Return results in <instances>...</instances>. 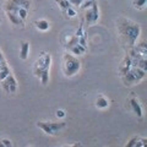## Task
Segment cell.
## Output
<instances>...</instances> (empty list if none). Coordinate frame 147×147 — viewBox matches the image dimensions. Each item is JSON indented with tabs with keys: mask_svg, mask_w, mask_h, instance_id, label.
Here are the masks:
<instances>
[{
	"mask_svg": "<svg viewBox=\"0 0 147 147\" xmlns=\"http://www.w3.org/2000/svg\"><path fill=\"white\" fill-rule=\"evenodd\" d=\"M6 15H7V18L10 20L13 25H16V26H22L24 27L25 26V21L22 20V18L17 15L16 12H10V11H6Z\"/></svg>",
	"mask_w": 147,
	"mask_h": 147,
	"instance_id": "obj_5",
	"label": "cell"
},
{
	"mask_svg": "<svg viewBox=\"0 0 147 147\" xmlns=\"http://www.w3.org/2000/svg\"><path fill=\"white\" fill-rule=\"evenodd\" d=\"M64 13H66L67 17H75V16H76V11L72 9V6H70L69 9H66L65 12H64Z\"/></svg>",
	"mask_w": 147,
	"mask_h": 147,
	"instance_id": "obj_22",
	"label": "cell"
},
{
	"mask_svg": "<svg viewBox=\"0 0 147 147\" xmlns=\"http://www.w3.org/2000/svg\"><path fill=\"white\" fill-rule=\"evenodd\" d=\"M77 43H79V37H76L75 34H74V36H71V37H69V38H67V42L64 44V45H65L66 49H69L70 47H72V45H75V44H77Z\"/></svg>",
	"mask_w": 147,
	"mask_h": 147,
	"instance_id": "obj_15",
	"label": "cell"
},
{
	"mask_svg": "<svg viewBox=\"0 0 147 147\" xmlns=\"http://www.w3.org/2000/svg\"><path fill=\"white\" fill-rule=\"evenodd\" d=\"M0 146H5V147H11L12 146V142L7 139H1L0 140Z\"/></svg>",
	"mask_w": 147,
	"mask_h": 147,
	"instance_id": "obj_23",
	"label": "cell"
},
{
	"mask_svg": "<svg viewBox=\"0 0 147 147\" xmlns=\"http://www.w3.org/2000/svg\"><path fill=\"white\" fill-rule=\"evenodd\" d=\"M146 145H147V139H141V137H139L135 147H142V146H146Z\"/></svg>",
	"mask_w": 147,
	"mask_h": 147,
	"instance_id": "obj_24",
	"label": "cell"
},
{
	"mask_svg": "<svg viewBox=\"0 0 147 147\" xmlns=\"http://www.w3.org/2000/svg\"><path fill=\"white\" fill-rule=\"evenodd\" d=\"M132 49H134L139 55H141L142 58H147V44H146L145 40H142V42L139 44H135L134 47H132Z\"/></svg>",
	"mask_w": 147,
	"mask_h": 147,
	"instance_id": "obj_7",
	"label": "cell"
},
{
	"mask_svg": "<svg viewBox=\"0 0 147 147\" xmlns=\"http://www.w3.org/2000/svg\"><path fill=\"white\" fill-rule=\"evenodd\" d=\"M129 103H130L132 112H134L139 118H141L142 117V108H141V104L139 103V100L136 98H130L129 99Z\"/></svg>",
	"mask_w": 147,
	"mask_h": 147,
	"instance_id": "obj_6",
	"label": "cell"
},
{
	"mask_svg": "<svg viewBox=\"0 0 147 147\" xmlns=\"http://www.w3.org/2000/svg\"><path fill=\"white\" fill-rule=\"evenodd\" d=\"M28 52H30V43L28 42H24L21 44L20 48V58L22 60H26L27 57H28Z\"/></svg>",
	"mask_w": 147,
	"mask_h": 147,
	"instance_id": "obj_10",
	"label": "cell"
},
{
	"mask_svg": "<svg viewBox=\"0 0 147 147\" xmlns=\"http://www.w3.org/2000/svg\"><path fill=\"white\" fill-rule=\"evenodd\" d=\"M82 1H84V0H69V3L71 4V6L72 5L74 6H80L82 4Z\"/></svg>",
	"mask_w": 147,
	"mask_h": 147,
	"instance_id": "obj_28",
	"label": "cell"
},
{
	"mask_svg": "<svg viewBox=\"0 0 147 147\" xmlns=\"http://www.w3.org/2000/svg\"><path fill=\"white\" fill-rule=\"evenodd\" d=\"M4 9H5V11H10V12H16L18 11V9H20V6H17L16 4H13L11 0H9V1L5 4V6H4Z\"/></svg>",
	"mask_w": 147,
	"mask_h": 147,
	"instance_id": "obj_14",
	"label": "cell"
},
{
	"mask_svg": "<svg viewBox=\"0 0 147 147\" xmlns=\"http://www.w3.org/2000/svg\"><path fill=\"white\" fill-rule=\"evenodd\" d=\"M57 117L58 118H64L65 117V112H64L63 109H58L57 110Z\"/></svg>",
	"mask_w": 147,
	"mask_h": 147,
	"instance_id": "obj_29",
	"label": "cell"
},
{
	"mask_svg": "<svg viewBox=\"0 0 147 147\" xmlns=\"http://www.w3.org/2000/svg\"><path fill=\"white\" fill-rule=\"evenodd\" d=\"M137 140H139V137H137V136H135V137H132V139L130 140V141H129L127 142V144H126V147H134L135 145H136V142H137Z\"/></svg>",
	"mask_w": 147,
	"mask_h": 147,
	"instance_id": "obj_26",
	"label": "cell"
},
{
	"mask_svg": "<svg viewBox=\"0 0 147 147\" xmlns=\"http://www.w3.org/2000/svg\"><path fill=\"white\" fill-rule=\"evenodd\" d=\"M121 80H123V82H124V85H125V86H132V85H135V84H137V82H139V81L136 80L135 75L132 74L131 69L125 74V75L121 76Z\"/></svg>",
	"mask_w": 147,
	"mask_h": 147,
	"instance_id": "obj_4",
	"label": "cell"
},
{
	"mask_svg": "<svg viewBox=\"0 0 147 147\" xmlns=\"http://www.w3.org/2000/svg\"><path fill=\"white\" fill-rule=\"evenodd\" d=\"M85 20H86V24H87V25L96 24V20H94V16H93V11H92L91 7H90V9H86Z\"/></svg>",
	"mask_w": 147,
	"mask_h": 147,
	"instance_id": "obj_11",
	"label": "cell"
},
{
	"mask_svg": "<svg viewBox=\"0 0 147 147\" xmlns=\"http://www.w3.org/2000/svg\"><path fill=\"white\" fill-rule=\"evenodd\" d=\"M69 52H71L72 54H76V55H82V54H85L86 53V50H87V48H85V47H82L81 44H75V45H72V47H70L67 49Z\"/></svg>",
	"mask_w": 147,
	"mask_h": 147,
	"instance_id": "obj_9",
	"label": "cell"
},
{
	"mask_svg": "<svg viewBox=\"0 0 147 147\" xmlns=\"http://www.w3.org/2000/svg\"><path fill=\"white\" fill-rule=\"evenodd\" d=\"M39 80H40V82H42L43 85H47L48 84V80H49V69H44V70L42 71V74H40V76H39Z\"/></svg>",
	"mask_w": 147,
	"mask_h": 147,
	"instance_id": "obj_16",
	"label": "cell"
},
{
	"mask_svg": "<svg viewBox=\"0 0 147 147\" xmlns=\"http://www.w3.org/2000/svg\"><path fill=\"white\" fill-rule=\"evenodd\" d=\"M55 3H57L59 6H60L63 12H65L66 9H69V7L71 6V4L69 3V0H55Z\"/></svg>",
	"mask_w": 147,
	"mask_h": 147,
	"instance_id": "obj_17",
	"label": "cell"
},
{
	"mask_svg": "<svg viewBox=\"0 0 147 147\" xmlns=\"http://www.w3.org/2000/svg\"><path fill=\"white\" fill-rule=\"evenodd\" d=\"M79 44H81L82 47L87 48V44H86V33H84L81 37H79Z\"/></svg>",
	"mask_w": 147,
	"mask_h": 147,
	"instance_id": "obj_25",
	"label": "cell"
},
{
	"mask_svg": "<svg viewBox=\"0 0 147 147\" xmlns=\"http://www.w3.org/2000/svg\"><path fill=\"white\" fill-rule=\"evenodd\" d=\"M96 107L98 109H105L109 107V100L104 97V96H98V98L96 99Z\"/></svg>",
	"mask_w": 147,
	"mask_h": 147,
	"instance_id": "obj_8",
	"label": "cell"
},
{
	"mask_svg": "<svg viewBox=\"0 0 147 147\" xmlns=\"http://www.w3.org/2000/svg\"><path fill=\"white\" fill-rule=\"evenodd\" d=\"M17 15L25 21L27 18V16H28V10H26V9H24V7H20L18 9V11H17Z\"/></svg>",
	"mask_w": 147,
	"mask_h": 147,
	"instance_id": "obj_21",
	"label": "cell"
},
{
	"mask_svg": "<svg viewBox=\"0 0 147 147\" xmlns=\"http://www.w3.org/2000/svg\"><path fill=\"white\" fill-rule=\"evenodd\" d=\"M94 3H96V0H84L82 4L80 5V7L82 9V10H86V9H90Z\"/></svg>",
	"mask_w": 147,
	"mask_h": 147,
	"instance_id": "obj_20",
	"label": "cell"
},
{
	"mask_svg": "<svg viewBox=\"0 0 147 147\" xmlns=\"http://www.w3.org/2000/svg\"><path fill=\"white\" fill-rule=\"evenodd\" d=\"M0 84H1L3 90L5 91L6 93H15L16 90H17V81L11 72L9 74L4 80L0 81Z\"/></svg>",
	"mask_w": 147,
	"mask_h": 147,
	"instance_id": "obj_3",
	"label": "cell"
},
{
	"mask_svg": "<svg viewBox=\"0 0 147 147\" xmlns=\"http://www.w3.org/2000/svg\"><path fill=\"white\" fill-rule=\"evenodd\" d=\"M64 65H63V71L65 74V76L67 77H71L74 76L75 74H77V71L81 69V63L79 59H76L74 55L71 54H64Z\"/></svg>",
	"mask_w": 147,
	"mask_h": 147,
	"instance_id": "obj_2",
	"label": "cell"
},
{
	"mask_svg": "<svg viewBox=\"0 0 147 147\" xmlns=\"http://www.w3.org/2000/svg\"><path fill=\"white\" fill-rule=\"evenodd\" d=\"M147 3V0H132V5H134V7L139 9V10H142V9L145 7Z\"/></svg>",
	"mask_w": 147,
	"mask_h": 147,
	"instance_id": "obj_19",
	"label": "cell"
},
{
	"mask_svg": "<svg viewBox=\"0 0 147 147\" xmlns=\"http://www.w3.org/2000/svg\"><path fill=\"white\" fill-rule=\"evenodd\" d=\"M118 31L120 33V37L124 40V43L127 44L129 48L134 47L136 44V40L141 33L140 26L126 20V18H119L118 20Z\"/></svg>",
	"mask_w": 147,
	"mask_h": 147,
	"instance_id": "obj_1",
	"label": "cell"
},
{
	"mask_svg": "<svg viewBox=\"0 0 147 147\" xmlns=\"http://www.w3.org/2000/svg\"><path fill=\"white\" fill-rule=\"evenodd\" d=\"M82 34H84V22H82V24H81V26L79 27V30L76 31L75 36H76V37H81Z\"/></svg>",
	"mask_w": 147,
	"mask_h": 147,
	"instance_id": "obj_27",
	"label": "cell"
},
{
	"mask_svg": "<svg viewBox=\"0 0 147 147\" xmlns=\"http://www.w3.org/2000/svg\"><path fill=\"white\" fill-rule=\"evenodd\" d=\"M10 67H9V65H5V66H3V67H0V81L4 80L5 77L10 74Z\"/></svg>",
	"mask_w": 147,
	"mask_h": 147,
	"instance_id": "obj_18",
	"label": "cell"
},
{
	"mask_svg": "<svg viewBox=\"0 0 147 147\" xmlns=\"http://www.w3.org/2000/svg\"><path fill=\"white\" fill-rule=\"evenodd\" d=\"M11 1L13 4H16L17 6L26 9V10H30L31 7V0H11Z\"/></svg>",
	"mask_w": 147,
	"mask_h": 147,
	"instance_id": "obj_13",
	"label": "cell"
},
{
	"mask_svg": "<svg viewBox=\"0 0 147 147\" xmlns=\"http://www.w3.org/2000/svg\"><path fill=\"white\" fill-rule=\"evenodd\" d=\"M37 30L39 31H48L49 30V22L47 20H38L34 22Z\"/></svg>",
	"mask_w": 147,
	"mask_h": 147,
	"instance_id": "obj_12",
	"label": "cell"
}]
</instances>
